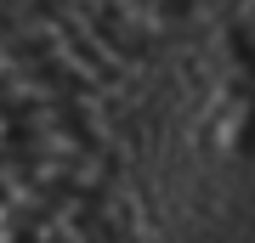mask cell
<instances>
[{"label": "cell", "mask_w": 255, "mask_h": 243, "mask_svg": "<svg viewBox=\"0 0 255 243\" xmlns=\"http://www.w3.org/2000/svg\"><path fill=\"white\" fill-rule=\"evenodd\" d=\"M68 108H74V90L63 85V74L46 63V51L34 40H23L0 17V153Z\"/></svg>", "instance_id": "1"}, {"label": "cell", "mask_w": 255, "mask_h": 243, "mask_svg": "<svg viewBox=\"0 0 255 243\" xmlns=\"http://www.w3.org/2000/svg\"><path fill=\"white\" fill-rule=\"evenodd\" d=\"M233 45H238V57H244V74H250V159H255V0L244 11H238V23H233Z\"/></svg>", "instance_id": "2"}]
</instances>
